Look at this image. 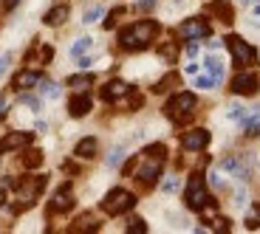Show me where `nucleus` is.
Segmentation results:
<instances>
[{
  "label": "nucleus",
  "mask_w": 260,
  "mask_h": 234,
  "mask_svg": "<svg viewBox=\"0 0 260 234\" xmlns=\"http://www.w3.org/2000/svg\"><path fill=\"white\" fill-rule=\"evenodd\" d=\"M178 34H181L184 40H204V37L212 34V28H209V23L204 17H189L178 26Z\"/></svg>",
  "instance_id": "nucleus-7"
},
{
  "label": "nucleus",
  "mask_w": 260,
  "mask_h": 234,
  "mask_svg": "<svg viewBox=\"0 0 260 234\" xmlns=\"http://www.w3.org/2000/svg\"><path fill=\"white\" fill-rule=\"evenodd\" d=\"M88 110H91V96H88V93H77V96L71 99V104H68V113H71L74 119H82Z\"/></svg>",
  "instance_id": "nucleus-15"
},
{
  "label": "nucleus",
  "mask_w": 260,
  "mask_h": 234,
  "mask_svg": "<svg viewBox=\"0 0 260 234\" xmlns=\"http://www.w3.org/2000/svg\"><path fill=\"white\" fill-rule=\"evenodd\" d=\"M207 71H209V76L215 79V82H221V76H223V65H221V59H215V57H207Z\"/></svg>",
  "instance_id": "nucleus-21"
},
{
  "label": "nucleus",
  "mask_w": 260,
  "mask_h": 234,
  "mask_svg": "<svg viewBox=\"0 0 260 234\" xmlns=\"http://www.w3.org/2000/svg\"><path fill=\"white\" fill-rule=\"evenodd\" d=\"M212 228H215V231H229V220H223V217H215V220H212Z\"/></svg>",
  "instance_id": "nucleus-36"
},
{
  "label": "nucleus",
  "mask_w": 260,
  "mask_h": 234,
  "mask_svg": "<svg viewBox=\"0 0 260 234\" xmlns=\"http://www.w3.org/2000/svg\"><path fill=\"white\" fill-rule=\"evenodd\" d=\"M142 102H144V96H142V93H130V110H136V107H142Z\"/></svg>",
  "instance_id": "nucleus-37"
},
{
  "label": "nucleus",
  "mask_w": 260,
  "mask_h": 234,
  "mask_svg": "<svg viewBox=\"0 0 260 234\" xmlns=\"http://www.w3.org/2000/svg\"><path fill=\"white\" fill-rule=\"evenodd\" d=\"M209 14H212V17H218L221 23H226V26L235 20V9H232V3H229V0H212V3H209Z\"/></svg>",
  "instance_id": "nucleus-11"
},
{
  "label": "nucleus",
  "mask_w": 260,
  "mask_h": 234,
  "mask_svg": "<svg viewBox=\"0 0 260 234\" xmlns=\"http://www.w3.org/2000/svg\"><path fill=\"white\" fill-rule=\"evenodd\" d=\"M144 152H147V155H158V158H164V155H167V147H164V144H150V147H147Z\"/></svg>",
  "instance_id": "nucleus-33"
},
{
  "label": "nucleus",
  "mask_w": 260,
  "mask_h": 234,
  "mask_svg": "<svg viewBox=\"0 0 260 234\" xmlns=\"http://www.w3.org/2000/svg\"><path fill=\"white\" fill-rule=\"evenodd\" d=\"M215 85L218 82H215L212 76H198L195 79V88H201V91H209V88H215Z\"/></svg>",
  "instance_id": "nucleus-31"
},
{
  "label": "nucleus",
  "mask_w": 260,
  "mask_h": 234,
  "mask_svg": "<svg viewBox=\"0 0 260 234\" xmlns=\"http://www.w3.org/2000/svg\"><path fill=\"white\" fill-rule=\"evenodd\" d=\"M195 104H198L195 93H178V96H173L167 104H164V116H167L170 122H176V124H187L189 119H192Z\"/></svg>",
  "instance_id": "nucleus-2"
},
{
  "label": "nucleus",
  "mask_w": 260,
  "mask_h": 234,
  "mask_svg": "<svg viewBox=\"0 0 260 234\" xmlns=\"http://www.w3.org/2000/svg\"><path fill=\"white\" fill-rule=\"evenodd\" d=\"M127 231H130V234H142V231H147V226H144L142 217H133V220L127 223Z\"/></svg>",
  "instance_id": "nucleus-28"
},
{
  "label": "nucleus",
  "mask_w": 260,
  "mask_h": 234,
  "mask_svg": "<svg viewBox=\"0 0 260 234\" xmlns=\"http://www.w3.org/2000/svg\"><path fill=\"white\" fill-rule=\"evenodd\" d=\"M124 93H130L127 82H122V79H111V82L102 88V99L105 102H113V99H122Z\"/></svg>",
  "instance_id": "nucleus-14"
},
{
  "label": "nucleus",
  "mask_w": 260,
  "mask_h": 234,
  "mask_svg": "<svg viewBox=\"0 0 260 234\" xmlns=\"http://www.w3.org/2000/svg\"><path fill=\"white\" fill-rule=\"evenodd\" d=\"M243 122H246V136H257L260 133V104L252 107V113H249Z\"/></svg>",
  "instance_id": "nucleus-20"
},
{
  "label": "nucleus",
  "mask_w": 260,
  "mask_h": 234,
  "mask_svg": "<svg viewBox=\"0 0 260 234\" xmlns=\"http://www.w3.org/2000/svg\"><path fill=\"white\" fill-rule=\"evenodd\" d=\"M164 192H176V189H178V181H176V178H170V181H164Z\"/></svg>",
  "instance_id": "nucleus-39"
},
{
  "label": "nucleus",
  "mask_w": 260,
  "mask_h": 234,
  "mask_svg": "<svg viewBox=\"0 0 260 234\" xmlns=\"http://www.w3.org/2000/svg\"><path fill=\"white\" fill-rule=\"evenodd\" d=\"M223 43L229 46L232 59H235V65H238V68H252L254 62H257V51H254V48L249 46L243 37H238V34H229Z\"/></svg>",
  "instance_id": "nucleus-4"
},
{
  "label": "nucleus",
  "mask_w": 260,
  "mask_h": 234,
  "mask_svg": "<svg viewBox=\"0 0 260 234\" xmlns=\"http://www.w3.org/2000/svg\"><path fill=\"white\" fill-rule=\"evenodd\" d=\"M65 20H68V6H54L51 12L46 14V26H62Z\"/></svg>",
  "instance_id": "nucleus-19"
},
{
  "label": "nucleus",
  "mask_w": 260,
  "mask_h": 234,
  "mask_svg": "<svg viewBox=\"0 0 260 234\" xmlns=\"http://www.w3.org/2000/svg\"><path fill=\"white\" fill-rule=\"evenodd\" d=\"M17 3H20V0H3V9H6V12H12V9L17 6Z\"/></svg>",
  "instance_id": "nucleus-42"
},
{
  "label": "nucleus",
  "mask_w": 260,
  "mask_h": 234,
  "mask_svg": "<svg viewBox=\"0 0 260 234\" xmlns=\"http://www.w3.org/2000/svg\"><path fill=\"white\" fill-rule=\"evenodd\" d=\"M124 158V150L122 147H116V150H111V155H108V167H119Z\"/></svg>",
  "instance_id": "nucleus-29"
},
{
  "label": "nucleus",
  "mask_w": 260,
  "mask_h": 234,
  "mask_svg": "<svg viewBox=\"0 0 260 234\" xmlns=\"http://www.w3.org/2000/svg\"><path fill=\"white\" fill-rule=\"evenodd\" d=\"M40 82H43V73L40 71H20L12 85H14V91H28V88H34Z\"/></svg>",
  "instance_id": "nucleus-13"
},
{
  "label": "nucleus",
  "mask_w": 260,
  "mask_h": 234,
  "mask_svg": "<svg viewBox=\"0 0 260 234\" xmlns=\"http://www.w3.org/2000/svg\"><path fill=\"white\" fill-rule=\"evenodd\" d=\"M232 93H238V96H252L254 91H257V76L254 73H238V76L232 79V88H229Z\"/></svg>",
  "instance_id": "nucleus-9"
},
{
  "label": "nucleus",
  "mask_w": 260,
  "mask_h": 234,
  "mask_svg": "<svg viewBox=\"0 0 260 234\" xmlns=\"http://www.w3.org/2000/svg\"><path fill=\"white\" fill-rule=\"evenodd\" d=\"M3 201H6V195H3V189H0V206H3Z\"/></svg>",
  "instance_id": "nucleus-45"
},
{
  "label": "nucleus",
  "mask_w": 260,
  "mask_h": 234,
  "mask_svg": "<svg viewBox=\"0 0 260 234\" xmlns=\"http://www.w3.org/2000/svg\"><path fill=\"white\" fill-rule=\"evenodd\" d=\"M184 54H187V57H195V54H198V46H195V43H187V48H184Z\"/></svg>",
  "instance_id": "nucleus-41"
},
{
  "label": "nucleus",
  "mask_w": 260,
  "mask_h": 234,
  "mask_svg": "<svg viewBox=\"0 0 260 234\" xmlns=\"http://www.w3.org/2000/svg\"><path fill=\"white\" fill-rule=\"evenodd\" d=\"M229 119L243 122V119H246V110H243V107H238V104H232V107H229Z\"/></svg>",
  "instance_id": "nucleus-34"
},
{
  "label": "nucleus",
  "mask_w": 260,
  "mask_h": 234,
  "mask_svg": "<svg viewBox=\"0 0 260 234\" xmlns=\"http://www.w3.org/2000/svg\"><path fill=\"white\" fill-rule=\"evenodd\" d=\"M133 169H136V158H130V161H127V164H124V167H122V172H124V175H130Z\"/></svg>",
  "instance_id": "nucleus-40"
},
{
  "label": "nucleus",
  "mask_w": 260,
  "mask_h": 234,
  "mask_svg": "<svg viewBox=\"0 0 260 234\" xmlns=\"http://www.w3.org/2000/svg\"><path fill=\"white\" fill-rule=\"evenodd\" d=\"M91 46H93V40H91V37H79L77 43L71 46V57H82V54L88 51Z\"/></svg>",
  "instance_id": "nucleus-25"
},
{
  "label": "nucleus",
  "mask_w": 260,
  "mask_h": 234,
  "mask_svg": "<svg viewBox=\"0 0 260 234\" xmlns=\"http://www.w3.org/2000/svg\"><path fill=\"white\" fill-rule=\"evenodd\" d=\"M3 116H6V99L0 96V119H3Z\"/></svg>",
  "instance_id": "nucleus-44"
},
{
  "label": "nucleus",
  "mask_w": 260,
  "mask_h": 234,
  "mask_svg": "<svg viewBox=\"0 0 260 234\" xmlns=\"http://www.w3.org/2000/svg\"><path fill=\"white\" fill-rule=\"evenodd\" d=\"M153 3H156V0H139V9H150Z\"/></svg>",
  "instance_id": "nucleus-43"
},
{
  "label": "nucleus",
  "mask_w": 260,
  "mask_h": 234,
  "mask_svg": "<svg viewBox=\"0 0 260 234\" xmlns=\"http://www.w3.org/2000/svg\"><path fill=\"white\" fill-rule=\"evenodd\" d=\"M40 164H43V152L40 150H28L26 155H23V167L26 169H37Z\"/></svg>",
  "instance_id": "nucleus-22"
},
{
  "label": "nucleus",
  "mask_w": 260,
  "mask_h": 234,
  "mask_svg": "<svg viewBox=\"0 0 260 234\" xmlns=\"http://www.w3.org/2000/svg\"><path fill=\"white\" fill-rule=\"evenodd\" d=\"M254 14H260V6H254Z\"/></svg>",
  "instance_id": "nucleus-46"
},
{
  "label": "nucleus",
  "mask_w": 260,
  "mask_h": 234,
  "mask_svg": "<svg viewBox=\"0 0 260 234\" xmlns=\"http://www.w3.org/2000/svg\"><path fill=\"white\" fill-rule=\"evenodd\" d=\"M74 206V198H71V183H65L62 189H59L57 195H54L51 206H48V212H68V209Z\"/></svg>",
  "instance_id": "nucleus-12"
},
{
  "label": "nucleus",
  "mask_w": 260,
  "mask_h": 234,
  "mask_svg": "<svg viewBox=\"0 0 260 234\" xmlns=\"http://www.w3.org/2000/svg\"><path fill=\"white\" fill-rule=\"evenodd\" d=\"M156 34H158L156 20H142V23H133V26L119 31V46H122L124 51H144V48L153 43Z\"/></svg>",
  "instance_id": "nucleus-1"
},
{
  "label": "nucleus",
  "mask_w": 260,
  "mask_h": 234,
  "mask_svg": "<svg viewBox=\"0 0 260 234\" xmlns=\"http://www.w3.org/2000/svg\"><path fill=\"white\" fill-rule=\"evenodd\" d=\"M133 206H136V198L130 195L127 189H113V192H108L105 201H102V212L111 215V217L124 215V212H130Z\"/></svg>",
  "instance_id": "nucleus-5"
},
{
  "label": "nucleus",
  "mask_w": 260,
  "mask_h": 234,
  "mask_svg": "<svg viewBox=\"0 0 260 234\" xmlns=\"http://www.w3.org/2000/svg\"><path fill=\"white\" fill-rule=\"evenodd\" d=\"M20 102L26 104V107H31V110H40V102L34 96H28V93H23V96H20Z\"/></svg>",
  "instance_id": "nucleus-35"
},
{
  "label": "nucleus",
  "mask_w": 260,
  "mask_h": 234,
  "mask_svg": "<svg viewBox=\"0 0 260 234\" xmlns=\"http://www.w3.org/2000/svg\"><path fill=\"white\" fill-rule=\"evenodd\" d=\"M96 147H99V144H96V138H93V136H88V138H82V141L77 144V150H74V155H77V158H85V161H88V158H93V155H96Z\"/></svg>",
  "instance_id": "nucleus-17"
},
{
  "label": "nucleus",
  "mask_w": 260,
  "mask_h": 234,
  "mask_svg": "<svg viewBox=\"0 0 260 234\" xmlns=\"http://www.w3.org/2000/svg\"><path fill=\"white\" fill-rule=\"evenodd\" d=\"M43 96H46V99H57L59 96V88L54 82H46V85H43Z\"/></svg>",
  "instance_id": "nucleus-32"
},
{
  "label": "nucleus",
  "mask_w": 260,
  "mask_h": 234,
  "mask_svg": "<svg viewBox=\"0 0 260 234\" xmlns=\"http://www.w3.org/2000/svg\"><path fill=\"white\" fill-rule=\"evenodd\" d=\"M158 54H161L167 62H176V57H178V46L176 43H164L161 48H158Z\"/></svg>",
  "instance_id": "nucleus-26"
},
{
  "label": "nucleus",
  "mask_w": 260,
  "mask_h": 234,
  "mask_svg": "<svg viewBox=\"0 0 260 234\" xmlns=\"http://www.w3.org/2000/svg\"><path fill=\"white\" fill-rule=\"evenodd\" d=\"M176 85H178V73H167L164 79H158V82H156V88H153V91L164 93V91H170V88H176Z\"/></svg>",
  "instance_id": "nucleus-23"
},
{
  "label": "nucleus",
  "mask_w": 260,
  "mask_h": 234,
  "mask_svg": "<svg viewBox=\"0 0 260 234\" xmlns=\"http://www.w3.org/2000/svg\"><path fill=\"white\" fill-rule=\"evenodd\" d=\"M99 17H102V6H91V9H88V12H85L82 23H96Z\"/></svg>",
  "instance_id": "nucleus-27"
},
{
  "label": "nucleus",
  "mask_w": 260,
  "mask_h": 234,
  "mask_svg": "<svg viewBox=\"0 0 260 234\" xmlns=\"http://www.w3.org/2000/svg\"><path fill=\"white\" fill-rule=\"evenodd\" d=\"M161 167H164V158L147 155V152H144V161H142V167H139V181H142V186H153L156 178L161 175Z\"/></svg>",
  "instance_id": "nucleus-6"
},
{
  "label": "nucleus",
  "mask_w": 260,
  "mask_h": 234,
  "mask_svg": "<svg viewBox=\"0 0 260 234\" xmlns=\"http://www.w3.org/2000/svg\"><path fill=\"white\" fill-rule=\"evenodd\" d=\"M31 133H9V136L0 138V152H12V150H23L31 144Z\"/></svg>",
  "instance_id": "nucleus-10"
},
{
  "label": "nucleus",
  "mask_w": 260,
  "mask_h": 234,
  "mask_svg": "<svg viewBox=\"0 0 260 234\" xmlns=\"http://www.w3.org/2000/svg\"><path fill=\"white\" fill-rule=\"evenodd\" d=\"M241 3H252V0H241Z\"/></svg>",
  "instance_id": "nucleus-47"
},
{
  "label": "nucleus",
  "mask_w": 260,
  "mask_h": 234,
  "mask_svg": "<svg viewBox=\"0 0 260 234\" xmlns=\"http://www.w3.org/2000/svg\"><path fill=\"white\" fill-rule=\"evenodd\" d=\"M93 85V73H77L68 79V88H74V93H85Z\"/></svg>",
  "instance_id": "nucleus-18"
},
{
  "label": "nucleus",
  "mask_w": 260,
  "mask_h": 234,
  "mask_svg": "<svg viewBox=\"0 0 260 234\" xmlns=\"http://www.w3.org/2000/svg\"><path fill=\"white\" fill-rule=\"evenodd\" d=\"M122 14H124V9H122V6H119V9H113V12L108 14V20H105V28H113V26L119 23V17H122Z\"/></svg>",
  "instance_id": "nucleus-30"
},
{
  "label": "nucleus",
  "mask_w": 260,
  "mask_h": 234,
  "mask_svg": "<svg viewBox=\"0 0 260 234\" xmlns=\"http://www.w3.org/2000/svg\"><path fill=\"white\" fill-rule=\"evenodd\" d=\"M207 144H209V130H204V127H195V130H189V133H184V136H181V147H184V150H189V152L204 150Z\"/></svg>",
  "instance_id": "nucleus-8"
},
{
  "label": "nucleus",
  "mask_w": 260,
  "mask_h": 234,
  "mask_svg": "<svg viewBox=\"0 0 260 234\" xmlns=\"http://www.w3.org/2000/svg\"><path fill=\"white\" fill-rule=\"evenodd\" d=\"M9 62H12V54H0V76H3V73H6Z\"/></svg>",
  "instance_id": "nucleus-38"
},
{
  "label": "nucleus",
  "mask_w": 260,
  "mask_h": 234,
  "mask_svg": "<svg viewBox=\"0 0 260 234\" xmlns=\"http://www.w3.org/2000/svg\"><path fill=\"white\" fill-rule=\"evenodd\" d=\"M221 167L226 169V172H232L235 178H241V181H249V167H243L241 158H223Z\"/></svg>",
  "instance_id": "nucleus-16"
},
{
  "label": "nucleus",
  "mask_w": 260,
  "mask_h": 234,
  "mask_svg": "<svg viewBox=\"0 0 260 234\" xmlns=\"http://www.w3.org/2000/svg\"><path fill=\"white\" fill-rule=\"evenodd\" d=\"M212 201L207 192V181H204L201 172H195V175H189V183H187V192H184V203H187V209H192V212H201L207 203Z\"/></svg>",
  "instance_id": "nucleus-3"
},
{
  "label": "nucleus",
  "mask_w": 260,
  "mask_h": 234,
  "mask_svg": "<svg viewBox=\"0 0 260 234\" xmlns=\"http://www.w3.org/2000/svg\"><path fill=\"white\" fill-rule=\"evenodd\" d=\"M93 228H99V223L93 220L91 215H82L77 223H74V231H93Z\"/></svg>",
  "instance_id": "nucleus-24"
}]
</instances>
